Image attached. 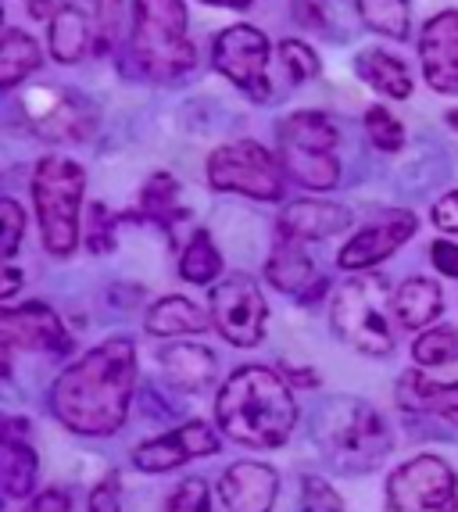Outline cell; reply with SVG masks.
Returning a JSON list of instances; mask_svg holds the SVG:
<instances>
[{"instance_id":"33","label":"cell","mask_w":458,"mask_h":512,"mask_svg":"<svg viewBox=\"0 0 458 512\" xmlns=\"http://www.w3.org/2000/svg\"><path fill=\"white\" fill-rule=\"evenodd\" d=\"M365 133H369L373 147H380V151H401L405 147V126L387 108H380V104L365 111Z\"/></svg>"},{"instance_id":"31","label":"cell","mask_w":458,"mask_h":512,"mask_svg":"<svg viewBox=\"0 0 458 512\" xmlns=\"http://www.w3.org/2000/svg\"><path fill=\"white\" fill-rule=\"evenodd\" d=\"M412 359L426 369L455 362L458 359V330H451V326H430V330L419 333L416 344H412Z\"/></svg>"},{"instance_id":"21","label":"cell","mask_w":458,"mask_h":512,"mask_svg":"<svg viewBox=\"0 0 458 512\" xmlns=\"http://www.w3.org/2000/svg\"><path fill=\"white\" fill-rule=\"evenodd\" d=\"M391 308H394L398 326H405V330H423V326H430L433 319L444 312V294L433 280L412 276V280H405L398 291H394Z\"/></svg>"},{"instance_id":"20","label":"cell","mask_w":458,"mask_h":512,"mask_svg":"<svg viewBox=\"0 0 458 512\" xmlns=\"http://www.w3.org/2000/svg\"><path fill=\"white\" fill-rule=\"evenodd\" d=\"M162 373L179 391H204L215 380V355L204 344H169L158 351Z\"/></svg>"},{"instance_id":"6","label":"cell","mask_w":458,"mask_h":512,"mask_svg":"<svg viewBox=\"0 0 458 512\" xmlns=\"http://www.w3.org/2000/svg\"><path fill=\"white\" fill-rule=\"evenodd\" d=\"M280 137V162L308 190H333L340 183L337 126L323 111H294L276 129Z\"/></svg>"},{"instance_id":"1","label":"cell","mask_w":458,"mask_h":512,"mask_svg":"<svg viewBox=\"0 0 458 512\" xmlns=\"http://www.w3.org/2000/svg\"><path fill=\"white\" fill-rule=\"evenodd\" d=\"M136 391V348L111 337L72 362L51 387V409L61 427L79 437L119 434Z\"/></svg>"},{"instance_id":"30","label":"cell","mask_w":458,"mask_h":512,"mask_svg":"<svg viewBox=\"0 0 458 512\" xmlns=\"http://www.w3.org/2000/svg\"><path fill=\"white\" fill-rule=\"evenodd\" d=\"M140 212L147 215L151 222H162V226H169L179 212V183L172 180L169 172H154L151 180L144 183V190H140Z\"/></svg>"},{"instance_id":"27","label":"cell","mask_w":458,"mask_h":512,"mask_svg":"<svg viewBox=\"0 0 458 512\" xmlns=\"http://www.w3.org/2000/svg\"><path fill=\"white\" fill-rule=\"evenodd\" d=\"M40 69V43L22 29H4V43H0V86L15 90L29 72Z\"/></svg>"},{"instance_id":"23","label":"cell","mask_w":458,"mask_h":512,"mask_svg":"<svg viewBox=\"0 0 458 512\" xmlns=\"http://www.w3.org/2000/svg\"><path fill=\"white\" fill-rule=\"evenodd\" d=\"M398 402L405 409L433 412V416L448 419L451 427H458V384H433V380L412 369L398 384Z\"/></svg>"},{"instance_id":"28","label":"cell","mask_w":458,"mask_h":512,"mask_svg":"<svg viewBox=\"0 0 458 512\" xmlns=\"http://www.w3.org/2000/svg\"><path fill=\"white\" fill-rule=\"evenodd\" d=\"M222 273V255L208 230H197L179 258V276L187 283H212Z\"/></svg>"},{"instance_id":"37","label":"cell","mask_w":458,"mask_h":512,"mask_svg":"<svg viewBox=\"0 0 458 512\" xmlns=\"http://www.w3.org/2000/svg\"><path fill=\"white\" fill-rule=\"evenodd\" d=\"M165 512H212L208 509V484H204V480H183V484L172 491L169 509Z\"/></svg>"},{"instance_id":"18","label":"cell","mask_w":458,"mask_h":512,"mask_svg":"<svg viewBox=\"0 0 458 512\" xmlns=\"http://www.w3.org/2000/svg\"><path fill=\"white\" fill-rule=\"evenodd\" d=\"M276 226H280L283 240L308 244V240H326L333 233L348 230L351 212L344 205H333V201H290Z\"/></svg>"},{"instance_id":"43","label":"cell","mask_w":458,"mask_h":512,"mask_svg":"<svg viewBox=\"0 0 458 512\" xmlns=\"http://www.w3.org/2000/svg\"><path fill=\"white\" fill-rule=\"evenodd\" d=\"M430 258L444 276H455L458 280V244H451V240H437V244L430 248Z\"/></svg>"},{"instance_id":"7","label":"cell","mask_w":458,"mask_h":512,"mask_svg":"<svg viewBox=\"0 0 458 512\" xmlns=\"http://www.w3.org/2000/svg\"><path fill=\"white\" fill-rule=\"evenodd\" d=\"M387 283L355 276V280L340 283L333 294L330 319L333 330L344 344H351L362 355H391L394 351V326L387 319Z\"/></svg>"},{"instance_id":"8","label":"cell","mask_w":458,"mask_h":512,"mask_svg":"<svg viewBox=\"0 0 458 512\" xmlns=\"http://www.w3.org/2000/svg\"><path fill=\"white\" fill-rule=\"evenodd\" d=\"M283 162L255 140L215 147L208 158V183L226 194H244L255 201H283Z\"/></svg>"},{"instance_id":"24","label":"cell","mask_w":458,"mask_h":512,"mask_svg":"<svg viewBox=\"0 0 458 512\" xmlns=\"http://www.w3.org/2000/svg\"><path fill=\"white\" fill-rule=\"evenodd\" d=\"M208 323H212V316H204L194 301L176 298V294L154 301L144 319L147 333H154V337H190V333L208 330Z\"/></svg>"},{"instance_id":"14","label":"cell","mask_w":458,"mask_h":512,"mask_svg":"<svg viewBox=\"0 0 458 512\" xmlns=\"http://www.w3.org/2000/svg\"><path fill=\"white\" fill-rule=\"evenodd\" d=\"M426 83L437 94H458V11H441L423 26L419 36Z\"/></svg>"},{"instance_id":"29","label":"cell","mask_w":458,"mask_h":512,"mask_svg":"<svg viewBox=\"0 0 458 512\" xmlns=\"http://www.w3.org/2000/svg\"><path fill=\"white\" fill-rule=\"evenodd\" d=\"M358 15L373 33L391 36V40H405L408 22H412L408 0H358Z\"/></svg>"},{"instance_id":"10","label":"cell","mask_w":458,"mask_h":512,"mask_svg":"<svg viewBox=\"0 0 458 512\" xmlns=\"http://www.w3.org/2000/svg\"><path fill=\"white\" fill-rule=\"evenodd\" d=\"M208 316L212 326L237 348H255L265 337V319L269 308L258 291V283L244 273H233L212 287V301H208Z\"/></svg>"},{"instance_id":"17","label":"cell","mask_w":458,"mask_h":512,"mask_svg":"<svg viewBox=\"0 0 458 512\" xmlns=\"http://www.w3.org/2000/svg\"><path fill=\"white\" fill-rule=\"evenodd\" d=\"M29 126L47 140H83L90 133V115L76 97L61 90H36L26 97Z\"/></svg>"},{"instance_id":"45","label":"cell","mask_w":458,"mask_h":512,"mask_svg":"<svg viewBox=\"0 0 458 512\" xmlns=\"http://www.w3.org/2000/svg\"><path fill=\"white\" fill-rule=\"evenodd\" d=\"M204 4H212V8H251L255 0H204Z\"/></svg>"},{"instance_id":"9","label":"cell","mask_w":458,"mask_h":512,"mask_svg":"<svg viewBox=\"0 0 458 512\" xmlns=\"http://www.w3.org/2000/svg\"><path fill=\"white\" fill-rule=\"evenodd\" d=\"M383 512H458V480L437 455H416L387 480Z\"/></svg>"},{"instance_id":"22","label":"cell","mask_w":458,"mask_h":512,"mask_svg":"<svg viewBox=\"0 0 458 512\" xmlns=\"http://www.w3.org/2000/svg\"><path fill=\"white\" fill-rule=\"evenodd\" d=\"M265 280L283 294H305L308 287L315 283V265L308 258L305 244H297V240H276V248H272L269 262H265Z\"/></svg>"},{"instance_id":"11","label":"cell","mask_w":458,"mask_h":512,"mask_svg":"<svg viewBox=\"0 0 458 512\" xmlns=\"http://www.w3.org/2000/svg\"><path fill=\"white\" fill-rule=\"evenodd\" d=\"M215 69L244 94L269 101V40L255 26H229L215 40Z\"/></svg>"},{"instance_id":"25","label":"cell","mask_w":458,"mask_h":512,"mask_svg":"<svg viewBox=\"0 0 458 512\" xmlns=\"http://www.w3.org/2000/svg\"><path fill=\"white\" fill-rule=\"evenodd\" d=\"M94 40V22L76 8V4H61L51 18V51L65 65H76Z\"/></svg>"},{"instance_id":"16","label":"cell","mask_w":458,"mask_h":512,"mask_svg":"<svg viewBox=\"0 0 458 512\" xmlns=\"http://www.w3.org/2000/svg\"><path fill=\"white\" fill-rule=\"evenodd\" d=\"M280 477L265 462H237L219 480V498L226 512H272Z\"/></svg>"},{"instance_id":"4","label":"cell","mask_w":458,"mask_h":512,"mask_svg":"<svg viewBox=\"0 0 458 512\" xmlns=\"http://www.w3.org/2000/svg\"><path fill=\"white\" fill-rule=\"evenodd\" d=\"M133 58L154 83H172L194 69L183 0H133Z\"/></svg>"},{"instance_id":"40","label":"cell","mask_w":458,"mask_h":512,"mask_svg":"<svg viewBox=\"0 0 458 512\" xmlns=\"http://www.w3.org/2000/svg\"><path fill=\"white\" fill-rule=\"evenodd\" d=\"M294 22L305 29H326V0H294Z\"/></svg>"},{"instance_id":"44","label":"cell","mask_w":458,"mask_h":512,"mask_svg":"<svg viewBox=\"0 0 458 512\" xmlns=\"http://www.w3.org/2000/svg\"><path fill=\"white\" fill-rule=\"evenodd\" d=\"M22 287V273H18L15 265H4V280H0V301H11Z\"/></svg>"},{"instance_id":"34","label":"cell","mask_w":458,"mask_h":512,"mask_svg":"<svg viewBox=\"0 0 458 512\" xmlns=\"http://www.w3.org/2000/svg\"><path fill=\"white\" fill-rule=\"evenodd\" d=\"M86 248L94 251V255H108L115 248V215L101 201L86 208Z\"/></svg>"},{"instance_id":"15","label":"cell","mask_w":458,"mask_h":512,"mask_svg":"<svg viewBox=\"0 0 458 512\" xmlns=\"http://www.w3.org/2000/svg\"><path fill=\"white\" fill-rule=\"evenodd\" d=\"M0 337L4 348H29V351H68V333L61 326L58 312L47 305H22L0 312Z\"/></svg>"},{"instance_id":"38","label":"cell","mask_w":458,"mask_h":512,"mask_svg":"<svg viewBox=\"0 0 458 512\" xmlns=\"http://www.w3.org/2000/svg\"><path fill=\"white\" fill-rule=\"evenodd\" d=\"M0 215H4V244H0V255L15 258L18 240H22V230H26V215H22L18 201H11V197L0 205Z\"/></svg>"},{"instance_id":"5","label":"cell","mask_w":458,"mask_h":512,"mask_svg":"<svg viewBox=\"0 0 458 512\" xmlns=\"http://www.w3.org/2000/svg\"><path fill=\"white\" fill-rule=\"evenodd\" d=\"M86 172L72 158L47 154L33 172V201L40 219L43 248L54 258H68L79 248V212H83Z\"/></svg>"},{"instance_id":"35","label":"cell","mask_w":458,"mask_h":512,"mask_svg":"<svg viewBox=\"0 0 458 512\" xmlns=\"http://www.w3.org/2000/svg\"><path fill=\"white\" fill-rule=\"evenodd\" d=\"M301 512H348L344 498L323 477H301Z\"/></svg>"},{"instance_id":"2","label":"cell","mask_w":458,"mask_h":512,"mask_svg":"<svg viewBox=\"0 0 458 512\" xmlns=\"http://www.w3.org/2000/svg\"><path fill=\"white\" fill-rule=\"evenodd\" d=\"M215 419L229 441L265 452L287 444V437L294 434L297 402L287 380L269 366H240L222 384Z\"/></svg>"},{"instance_id":"39","label":"cell","mask_w":458,"mask_h":512,"mask_svg":"<svg viewBox=\"0 0 458 512\" xmlns=\"http://www.w3.org/2000/svg\"><path fill=\"white\" fill-rule=\"evenodd\" d=\"M90 512H122L119 473H108V477L90 491Z\"/></svg>"},{"instance_id":"13","label":"cell","mask_w":458,"mask_h":512,"mask_svg":"<svg viewBox=\"0 0 458 512\" xmlns=\"http://www.w3.org/2000/svg\"><path fill=\"white\" fill-rule=\"evenodd\" d=\"M219 452V437L208 423L194 419V423H183V427L169 430V434L154 437V441H144L133 452L136 470L144 473H169L176 466L190 459H201V455H215Z\"/></svg>"},{"instance_id":"36","label":"cell","mask_w":458,"mask_h":512,"mask_svg":"<svg viewBox=\"0 0 458 512\" xmlns=\"http://www.w3.org/2000/svg\"><path fill=\"white\" fill-rule=\"evenodd\" d=\"M90 8V22H94L97 33V51H108L119 33V15H122V0H86Z\"/></svg>"},{"instance_id":"32","label":"cell","mask_w":458,"mask_h":512,"mask_svg":"<svg viewBox=\"0 0 458 512\" xmlns=\"http://www.w3.org/2000/svg\"><path fill=\"white\" fill-rule=\"evenodd\" d=\"M280 76L287 83V90L308 83L319 76V58L312 54V47H305L301 40H283L280 43Z\"/></svg>"},{"instance_id":"41","label":"cell","mask_w":458,"mask_h":512,"mask_svg":"<svg viewBox=\"0 0 458 512\" xmlns=\"http://www.w3.org/2000/svg\"><path fill=\"white\" fill-rule=\"evenodd\" d=\"M433 226L444 233H458V190H448V194L433 205Z\"/></svg>"},{"instance_id":"26","label":"cell","mask_w":458,"mask_h":512,"mask_svg":"<svg viewBox=\"0 0 458 512\" xmlns=\"http://www.w3.org/2000/svg\"><path fill=\"white\" fill-rule=\"evenodd\" d=\"M358 76L373 86V90L394 97V101H405V97L412 94V76H408L405 61L394 58V54H387V51L358 54Z\"/></svg>"},{"instance_id":"12","label":"cell","mask_w":458,"mask_h":512,"mask_svg":"<svg viewBox=\"0 0 458 512\" xmlns=\"http://www.w3.org/2000/svg\"><path fill=\"white\" fill-rule=\"evenodd\" d=\"M412 233H416V215L408 212V208H387V212L365 222L362 230L340 248V269H351V273L373 269V265L387 262Z\"/></svg>"},{"instance_id":"19","label":"cell","mask_w":458,"mask_h":512,"mask_svg":"<svg viewBox=\"0 0 458 512\" xmlns=\"http://www.w3.org/2000/svg\"><path fill=\"white\" fill-rule=\"evenodd\" d=\"M26 423L8 419L4 437H0V484H4V495L8 498H26L36 487V452L29 448V441L22 437Z\"/></svg>"},{"instance_id":"3","label":"cell","mask_w":458,"mask_h":512,"mask_svg":"<svg viewBox=\"0 0 458 512\" xmlns=\"http://www.w3.org/2000/svg\"><path fill=\"white\" fill-rule=\"evenodd\" d=\"M312 441L340 473L376 470L391 452V430L362 398H333L319 419H312Z\"/></svg>"},{"instance_id":"42","label":"cell","mask_w":458,"mask_h":512,"mask_svg":"<svg viewBox=\"0 0 458 512\" xmlns=\"http://www.w3.org/2000/svg\"><path fill=\"white\" fill-rule=\"evenodd\" d=\"M22 512H72V502H68L65 491L47 487V491H40V495L29 502V509H22Z\"/></svg>"}]
</instances>
